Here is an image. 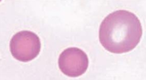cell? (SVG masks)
<instances>
[{
  "mask_svg": "<svg viewBox=\"0 0 146 80\" xmlns=\"http://www.w3.org/2000/svg\"><path fill=\"white\" fill-rule=\"evenodd\" d=\"M142 36L141 22L135 14L127 10H117L102 21L99 39L106 50L125 53L133 50Z\"/></svg>",
  "mask_w": 146,
  "mask_h": 80,
  "instance_id": "1",
  "label": "cell"
},
{
  "mask_svg": "<svg viewBox=\"0 0 146 80\" xmlns=\"http://www.w3.org/2000/svg\"><path fill=\"white\" fill-rule=\"evenodd\" d=\"M9 49L12 56L17 60L27 62L34 59L41 49L39 36L30 31H21L11 39Z\"/></svg>",
  "mask_w": 146,
  "mask_h": 80,
  "instance_id": "2",
  "label": "cell"
},
{
  "mask_svg": "<svg viewBox=\"0 0 146 80\" xmlns=\"http://www.w3.org/2000/svg\"><path fill=\"white\" fill-rule=\"evenodd\" d=\"M89 60L87 54L77 47H70L64 50L58 59L60 70L69 77L82 75L88 68Z\"/></svg>",
  "mask_w": 146,
  "mask_h": 80,
  "instance_id": "3",
  "label": "cell"
}]
</instances>
